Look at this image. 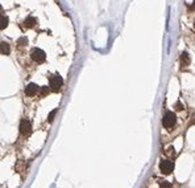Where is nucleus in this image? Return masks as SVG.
Here are the masks:
<instances>
[{"label":"nucleus","mask_w":195,"mask_h":188,"mask_svg":"<svg viewBox=\"0 0 195 188\" xmlns=\"http://www.w3.org/2000/svg\"><path fill=\"white\" fill-rule=\"evenodd\" d=\"M175 122H177V117H175V114L173 113V111H166L165 115H164V118H162V125H164L165 129L172 130V127H174Z\"/></svg>","instance_id":"f257e3e1"},{"label":"nucleus","mask_w":195,"mask_h":188,"mask_svg":"<svg viewBox=\"0 0 195 188\" xmlns=\"http://www.w3.org/2000/svg\"><path fill=\"white\" fill-rule=\"evenodd\" d=\"M62 85H63V80H62V77L58 74L51 76L50 80H49V86H50V89L53 91H56V93L61 90Z\"/></svg>","instance_id":"f03ea898"},{"label":"nucleus","mask_w":195,"mask_h":188,"mask_svg":"<svg viewBox=\"0 0 195 188\" xmlns=\"http://www.w3.org/2000/svg\"><path fill=\"white\" fill-rule=\"evenodd\" d=\"M173 168H174V164H173L172 160H161V163H159V170H161L162 174H165V175H169V174H172Z\"/></svg>","instance_id":"7ed1b4c3"},{"label":"nucleus","mask_w":195,"mask_h":188,"mask_svg":"<svg viewBox=\"0 0 195 188\" xmlns=\"http://www.w3.org/2000/svg\"><path fill=\"white\" fill-rule=\"evenodd\" d=\"M31 57H32L33 61L41 62V61H44V60H45V53L42 52V49L33 48V49H32V52H31Z\"/></svg>","instance_id":"20e7f679"},{"label":"nucleus","mask_w":195,"mask_h":188,"mask_svg":"<svg viewBox=\"0 0 195 188\" xmlns=\"http://www.w3.org/2000/svg\"><path fill=\"white\" fill-rule=\"evenodd\" d=\"M20 133L23 135H25V137H28L32 133V123L28 119H23V121L20 122Z\"/></svg>","instance_id":"39448f33"},{"label":"nucleus","mask_w":195,"mask_h":188,"mask_svg":"<svg viewBox=\"0 0 195 188\" xmlns=\"http://www.w3.org/2000/svg\"><path fill=\"white\" fill-rule=\"evenodd\" d=\"M37 93H38V86H37L36 84H29L25 88V94L28 95V97H34Z\"/></svg>","instance_id":"423d86ee"},{"label":"nucleus","mask_w":195,"mask_h":188,"mask_svg":"<svg viewBox=\"0 0 195 188\" xmlns=\"http://www.w3.org/2000/svg\"><path fill=\"white\" fill-rule=\"evenodd\" d=\"M190 62H191V60H190L189 53H187V52H183V53L181 54V65H182V68L189 66V65H190Z\"/></svg>","instance_id":"0eeeda50"},{"label":"nucleus","mask_w":195,"mask_h":188,"mask_svg":"<svg viewBox=\"0 0 195 188\" xmlns=\"http://www.w3.org/2000/svg\"><path fill=\"white\" fill-rule=\"evenodd\" d=\"M9 52H11V47H9V44L8 42H0V53L1 54H9Z\"/></svg>","instance_id":"6e6552de"},{"label":"nucleus","mask_w":195,"mask_h":188,"mask_svg":"<svg viewBox=\"0 0 195 188\" xmlns=\"http://www.w3.org/2000/svg\"><path fill=\"white\" fill-rule=\"evenodd\" d=\"M7 25H8V19L5 16H0V29L7 28Z\"/></svg>","instance_id":"1a4fd4ad"},{"label":"nucleus","mask_w":195,"mask_h":188,"mask_svg":"<svg viewBox=\"0 0 195 188\" xmlns=\"http://www.w3.org/2000/svg\"><path fill=\"white\" fill-rule=\"evenodd\" d=\"M34 23H36V19L32 17V16H29V17H26V20H25V27L31 28L32 25H34Z\"/></svg>","instance_id":"9d476101"},{"label":"nucleus","mask_w":195,"mask_h":188,"mask_svg":"<svg viewBox=\"0 0 195 188\" xmlns=\"http://www.w3.org/2000/svg\"><path fill=\"white\" fill-rule=\"evenodd\" d=\"M159 188H173V186H172V183H169V182H162Z\"/></svg>","instance_id":"9b49d317"},{"label":"nucleus","mask_w":195,"mask_h":188,"mask_svg":"<svg viewBox=\"0 0 195 188\" xmlns=\"http://www.w3.org/2000/svg\"><path fill=\"white\" fill-rule=\"evenodd\" d=\"M48 93H49V89L46 88V86H44V88L41 89V95H42V97H46Z\"/></svg>","instance_id":"f8f14e48"},{"label":"nucleus","mask_w":195,"mask_h":188,"mask_svg":"<svg viewBox=\"0 0 195 188\" xmlns=\"http://www.w3.org/2000/svg\"><path fill=\"white\" fill-rule=\"evenodd\" d=\"M56 113H57V110H53L50 114H49V119H48L49 122H53V119H54V115H56Z\"/></svg>","instance_id":"ddd939ff"},{"label":"nucleus","mask_w":195,"mask_h":188,"mask_svg":"<svg viewBox=\"0 0 195 188\" xmlns=\"http://www.w3.org/2000/svg\"><path fill=\"white\" fill-rule=\"evenodd\" d=\"M16 170H17L19 172H21V171L24 170V164H23V162H19V163H17V167H16Z\"/></svg>","instance_id":"4468645a"},{"label":"nucleus","mask_w":195,"mask_h":188,"mask_svg":"<svg viewBox=\"0 0 195 188\" xmlns=\"http://www.w3.org/2000/svg\"><path fill=\"white\" fill-rule=\"evenodd\" d=\"M26 42H28V40H26L25 37H21V39L19 40V44H20V45H25Z\"/></svg>","instance_id":"2eb2a0df"},{"label":"nucleus","mask_w":195,"mask_h":188,"mask_svg":"<svg viewBox=\"0 0 195 188\" xmlns=\"http://www.w3.org/2000/svg\"><path fill=\"white\" fill-rule=\"evenodd\" d=\"M182 109H183L182 103H179V102H178V103H177V110H182Z\"/></svg>","instance_id":"dca6fc26"},{"label":"nucleus","mask_w":195,"mask_h":188,"mask_svg":"<svg viewBox=\"0 0 195 188\" xmlns=\"http://www.w3.org/2000/svg\"><path fill=\"white\" fill-rule=\"evenodd\" d=\"M191 9H195V0L193 1V5H191Z\"/></svg>","instance_id":"f3484780"},{"label":"nucleus","mask_w":195,"mask_h":188,"mask_svg":"<svg viewBox=\"0 0 195 188\" xmlns=\"http://www.w3.org/2000/svg\"><path fill=\"white\" fill-rule=\"evenodd\" d=\"M194 28H195V21H194Z\"/></svg>","instance_id":"a211bd4d"},{"label":"nucleus","mask_w":195,"mask_h":188,"mask_svg":"<svg viewBox=\"0 0 195 188\" xmlns=\"http://www.w3.org/2000/svg\"><path fill=\"white\" fill-rule=\"evenodd\" d=\"M0 11H1V5H0Z\"/></svg>","instance_id":"6ab92c4d"}]
</instances>
